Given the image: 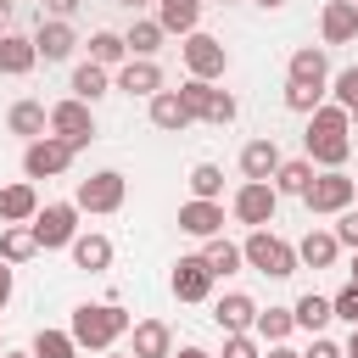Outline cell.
<instances>
[{"label":"cell","instance_id":"cell-1","mask_svg":"<svg viewBox=\"0 0 358 358\" xmlns=\"http://www.w3.org/2000/svg\"><path fill=\"white\" fill-rule=\"evenodd\" d=\"M302 157H308L313 168H347V157H352V123H347V106L319 101V106L308 112Z\"/></svg>","mask_w":358,"mask_h":358},{"label":"cell","instance_id":"cell-2","mask_svg":"<svg viewBox=\"0 0 358 358\" xmlns=\"http://www.w3.org/2000/svg\"><path fill=\"white\" fill-rule=\"evenodd\" d=\"M129 313H123V302L117 296H106V302H78L73 308V341H78V352H106V347H117L123 336H129Z\"/></svg>","mask_w":358,"mask_h":358},{"label":"cell","instance_id":"cell-3","mask_svg":"<svg viewBox=\"0 0 358 358\" xmlns=\"http://www.w3.org/2000/svg\"><path fill=\"white\" fill-rule=\"evenodd\" d=\"M241 257H246V268H257V274H268V280H291V274L302 268V263H296V246L280 241L268 224L241 241Z\"/></svg>","mask_w":358,"mask_h":358},{"label":"cell","instance_id":"cell-4","mask_svg":"<svg viewBox=\"0 0 358 358\" xmlns=\"http://www.w3.org/2000/svg\"><path fill=\"white\" fill-rule=\"evenodd\" d=\"M179 101H185V112H190V123H213V129H229L235 123V95L229 90H218V84H207V78H185L179 84Z\"/></svg>","mask_w":358,"mask_h":358},{"label":"cell","instance_id":"cell-5","mask_svg":"<svg viewBox=\"0 0 358 358\" xmlns=\"http://www.w3.org/2000/svg\"><path fill=\"white\" fill-rule=\"evenodd\" d=\"M179 56H185V78H207V84H218L224 73H229V50H224V39H213V34H185L179 39Z\"/></svg>","mask_w":358,"mask_h":358},{"label":"cell","instance_id":"cell-6","mask_svg":"<svg viewBox=\"0 0 358 358\" xmlns=\"http://www.w3.org/2000/svg\"><path fill=\"white\" fill-rule=\"evenodd\" d=\"M28 229H34L39 252H62V246H73V235H78V207H73V201H39V213L28 218Z\"/></svg>","mask_w":358,"mask_h":358},{"label":"cell","instance_id":"cell-7","mask_svg":"<svg viewBox=\"0 0 358 358\" xmlns=\"http://www.w3.org/2000/svg\"><path fill=\"white\" fill-rule=\"evenodd\" d=\"M123 196H129V179L117 168H101V173H90V179L73 185V207L78 213H117Z\"/></svg>","mask_w":358,"mask_h":358},{"label":"cell","instance_id":"cell-8","mask_svg":"<svg viewBox=\"0 0 358 358\" xmlns=\"http://www.w3.org/2000/svg\"><path fill=\"white\" fill-rule=\"evenodd\" d=\"M302 201H308L313 218H336L341 207H352V173H341V168H319V173L308 179Z\"/></svg>","mask_w":358,"mask_h":358},{"label":"cell","instance_id":"cell-9","mask_svg":"<svg viewBox=\"0 0 358 358\" xmlns=\"http://www.w3.org/2000/svg\"><path fill=\"white\" fill-rule=\"evenodd\" d=\"M73 145L67 140H56V134H39V140H28L22 145V179H62L67 168H73Z\"/></svg>","mask_w":358,"mask_h":358},{"label":"cell","instance_id":"cell-10","mask_svg":"<svg viewBox=\"0 0 358 358\" xmlns=\"http://www.w3.org/2000/svg\"><path fill=\"white\" fill-rule=\"evenodd\" d=\"M50 134H56V140H67L73 151H84V145L95 140V106H90V101H78V95L56 101V106H50Z\"/></svg>","mask_w":358,"mask_h":358},{"label":"cell","instance_id":"cell-11","mask_svg":"<svg viewBox=\"0 0 358 358\" xmlns=\"http://www.w3.org/2000/svg\"><path fill=\"white\" fill-rule=\"evenodd\" d=\"M274 207H280V190H274L268 179H241V190L229 196V213H235V224H252V229L274 224Z\"/></svg>","mask_w":358,"mask_h":358},{"label":"cell","instance_id":"cell-12","mask_svg":"<svg viewBox=\"0 0 358 358\" xmlns=\"http://www.w3.org/2000/svg\"><path fill=\"white\" fill-rule=\"evenodd\" d=\"M213 268L201 263V252H190V257H179L173 263V274H168V291L179 296V302H213Z\"/></svg>","mask_w":358,"mask_h":358},{"label":"cell","instance_id":"cell-13","mask_svg":"<svg viewBox=\"0 0 358 358\" xmlns=\"http://www.w3.org/2000/svg\"><path fill=\"white\" fill-rule=\"evenodd\" d=\"M112 90L151 101V95L162 90V67H157V56H129L123 67H112Z\"/></svg>","mask_w":358,"mask_h":358},{"label":"cell","instance_id":"cell-14","mask_svg":"<svg viewBox=\"0 0 358 358\" xmlns=\"http://www.w3.org/2000/svg\"><path fill=\"white\" fill-rule=\"evenodd\" d=\"M358 39V0H324L319 6V45H352Z\"/></svg>","mask_w":358,"mask_h":358},{"label":"cell","instance_id":"cell-15","mask_svg":"<svg viewBox=\"0 0 358 358\" xmlns=\"http://www.w3.org/2000/svg\"><path fill=\"white\" fill-rule=\"evenodd\" d=\"M129 352L134 358H173V330L162 319H134L129 324Z\"/></svg>","mask_w":358,"mask_h":358},{"label":"cell","instance_id":"cell-16","mask_svg":"<svg viewBox=\"0 0 358 358\" xmlns=\"http://www.w3.org/2000/svg\"><path fill=\"white\" fill-rule=\"evenodd\" d=\"M34 50H39V62H67V56L78 50V34H73V22H67V17H50V22H39V34H34Z\"/></svg>","mask_w":358,"mask_h":358},{"label":"cell","instance_id":"cell-17","mask_svg":"<svg viewBox=\"0 0 358 358\" xmlns=\"http://www.w3.org/2000/svg\"><path fill=\"white\" fill-rule=\"evenodd\" d=\"M179 229H185V235H196V241L224 235V201H201V196H190V201L179 207Z\"/></svg>","mask_w":358,"mask_h":358},{"label":"cell","instance_id":"cell-18","mask_svg":"<svg viewBox=\"0 0 358 358\" xmlns=\"http://www.w3.org/2000/svg\"><path fill=\"white\" fill-rule=\"evenodd\" d=\"M252 319H257V302H252L246 291H224V296L213 302V324H218L224 336H241V330H252Z\"/></svg>","mask_w":358,"mask_h":358},{"label":"cell","instance_id":"cell-19","mask_svg":"<svg viewBox=\"0 0 358 358\" xmlns=\"http://www.w3.org/2000/svg\"><path fill=\"white\" fill-rule=\"evenodd\" d=\"M39 213V190H34V179H11V185H0V224H28Z\"/></svg>","mask_w":358,"mask_h":358},{"label":"cell","instance_id":"cell-20","mask_svg":"<svg viewBox=\"0 0 358 358\" xmlns=\"http://www.w3.org/2000/svg\"><path fill=\"white\" fill-rule=\"evenodd\" d=\"M39 67V50H34V34H0V73L6 78H22V73H34Z\"/></svg>","mask_w":358,"mask_h":358},{"label":"cell","instance_id":"cell-21","mask_svg":"<svg viewBox=\"0 0 358 358\" xmlns=\"http://www.w3.org/2000/svg\"><path fill=\"white\" fill-rule=\"evenodd\" d=\"M285 78H296V84H324V90H330V56H324V45H296Z\"/></svg>","mask_w":358,"mask_h":358},{"label":"cell","instance_id":"cell-22","mask_svg":"<svg viewBox=\"0 0 358 358\" xmlns=\"http://www.w3.org/2000/svg\"><path fill=\"white\" fill-rule=\"evenodd\" d=\"M274 168H280V145H274V134H257V140L241 145V179H274Z\"/></svg>","mask_w":358,"mask_h":358},{"label":"cell","instance_id":"cell-23","mask_svg":"<svg viewBox=\"0 0 358 358\" xmlns=\"http://www.w3.org/2000/svg\"><path fill=\"white\" fill-rule=\"evenodd\" d=\"M145 112H151V129H162V134H179V129H190V112H185L179 90H157V95L145 101Z\"/></svg>","mask_w":358,"mask_h":358},{"label":"cell","instance_id":"cell-24","mask_svg":"<svg viewBox=\"0 0 358 358\" xmlns=\"http://www.w3.org/2000/svg\"><path fill=\"white\" fill-rule=\"evenodd\" d=\"M336 257H341V241H336L330 229H308V235L296 241V263H302V268H336Z\"/></svg>","mask_w":358,"mask_h":358},{"label":"cell","instance_id":"cell-25","mask_svg":"<svg viewBox=\"0 0 358 358\" xmlns=\"http://www.w3.org/2000/svg\"><path fill=\"white\" fill-rule=\"evenodd\" d=\"M201 6L207 0H157V22H162V34H196L201 28Z\"/></svg>","mask_w":358,"mask_h":358},{"label":"cell","instance_id":"cell-26","mask_svg":"<svg viewBox=\"0 0 358 358\" xmlns=\"http://www.w3.org/2000/svg\"><path fill=\"white\" fill-rule=\"evenodd\" d=\"M6 129H11L17 140H39V134H50V106H39V101H17V106L6 112Z\"/></svg>","mask_w":358,"mask_h":358},{"label":"cell","instance_id":"cell-27","mask_svg":"<svg viewBox=\"0 0 358 358\" xmlns=\"http://www.w3.org/2000/svg\"><path fill=\"white\" fill-rule=\"evenodd\" d=\"M67 252H73V268H84V274L112 268V241H106V235H95V229H90V235H73V246H67Z\"/></svg>","mask_w":358,"mask_h":358},{"label":"cell","instance_id":"cell-28","mask_svg":"<svg viewBox=\"0 0 358 358\" xmlns=\"http://www.w3.org/2000/svg\"><path fill=\"white\" fill-rule=\"evenodd\" d=\"M201 263L213 268V280H229V274H241V268H246L241 246H235V241H224V235H207V241H201Z\"/></svg>","mask_w":358,"mask_h":358},{"label":"cell","instance_id":"cell-29","mask_svg":"<svg viewBox=\"0 0 358 358\" xmlns=\"http://www.w3.org/2000/svg\"><path fill=\"white\" fill-rule=\"evenodd\" d=\"M67 90H73L78 101H90V106H95L101 95H112V67H101V62H78V67H73V84H67Z\"/></svg>","mask_w":358,"mask_h":358},{"label":"cell","instance_id":"cell-30","mask_svg":"<svg viewBox=\"0 0 358 358\" xmlns=\"http://www.w3.org/2000/svg\"><path fill=\"white\" fill-rule=\"evenodd\" d=\"M291 319H296V330H308V336H319L336 313H330V296H319V291H302L296 302H291Z\"/></svg>","mask_w":358,"mask_h":358},{"label":"cell","instance_id":"cell-31","mask_svg":"<svg viewBox=\"0 0 358 358\" xmlns=\"http://www.w3.org/2000/svg\"><path fill=\"white\" fill-rule=\"evenodd\" d=\"M313 173H319V168H313L308 157H280V168H274V179H268V185H274L280 196H302Z\"/></svg>","mask_w":358,"mask_h":358},{"label":"cell","instance_id":"cell-32","mask_svg":"<svg viewBox=\"0 0 358 358\" xmlns=\"http://www.w3.org/2000/svg\"><path fill=\"white\" fill-rule=\"evenodd\" d=\"M162 39H168V34H162V22H157V17H134V22H129V34H123L129 56H157V50H162Z\"/></svg>","mask_w":358,"mask_h":358},{"label":"cell","instance_id":"cell-33","mask_svg":"<svg viewBox=\"0 0 358 358\" xmlns=\"http://www.w3.org/2000/svg\"><path fill=\"white\" fill-rule=\"evenodd\" d=\"M39 252V241H34V229L28 224H0V257L17 268V263H28Z\"/></svg>","mask_w":358,"mask_h":358},{"label":"cell","instance_id":"cell-34","mask_svg":"<svg viewBox=\"0 0 358 358\" xmlns=\"http://www.w3.org/2000/svg\"><path fill=\"white\" fill-rule=\"evenodd\" d=\"M291 330H296L291 308H257V319H252V336L257 341H291Z\"/></svg>","mask_w":358,"mask_h":358},{"label":"cell","instance_id":"cell-35","mask_svg":"<svg viewBox=\"0 0 358 358\" xmlns=\"http://www.w3.org/2000/svg\"><path fill=\"white\" fill-rule=\"evenodd\" d=\"M90 62H101V67H123V62H129V45H123V34H112V28H95V34H90Z\"/></svg>","mask_w":358,"mask_h":358},{"label":"cell","instance_id":"cell-36","mask_svg":"<svg viewBox=\"0 0 358 358\" xmlns=\"http://www.w3.org/2000/svg\"><path fill=\"white\" fill-rule=\"evenodd\" d=\"M28 352H34V358H78V341H73V330H50V324H45Z\"/></svg>","mask_w":358,"mask_h":358},{"label":"cell","instance_id":"cell-37","mask_svg":"<svg viewBox=\"0 0 358 358\" xmlns=\"http://www.w3.org/2000/svg\"><path fill=\"white\" fill-rule=\"evenodd\" d=\"M190 196L218 201V196H224V168H218V162H196V168H190Z\"/></svg>","mask_w":358,"mask_h":358},{"label":"cell","instance_id":"cell-38","mask_svg":"<svg viewBox=\"0 0 358 358\" xmlns=\"http://www.w3.org/2000/svg\"><path fill=\"white\" fill-rule=\"evenodd\" d=\"M324 95H330L324 84H296V78H285V106H291V112H302V117H308Z\"/></svg>","mask_w":358,"mask_h":358},{"label":"cell","instance_id":"cell-39","mask_svg":"<svg viewBox=\"0 0 358 358\" xmlns=\"http://www.w3.org/2000/svg\"><path fill=\"white\" fill-rule=\"evenodd\" d=\"M330 95H336V106H358V62L352 67H341V73H330Z\"/></svg>","mask_w":358,"mask_h":358},{"label":"cell","instance_id":"cell-40","mask_svg":"<svg viewBox=\"0 0 358 358\" xmlns=\"http://www.w3.org/2000/svg\"><path fill=\"white\" fill-rule=\"evenodd\" d=\"M218 358H263V341L252 336V330H241V336H224V352Z\"/></svg>","mask_w":358,"mask_h":358},{"label":"cell","instance_id":"cell-41","mask_svg":"<svg viewBox=\"0 0 358 358\" xmlns=\"http://www.w3.org/2000/svg\"><path fill=\"white\" fill-rule=\"evenodd\" d=\"M330 313H336L341 324H358V285H352V280H347V285L330 296Z\"/></svg>","mask_w":358,"mask_h":358},{"label":"cell","instance_id":"cell-42","mask_svg":"<svg viewBox=\"0 0 358 358\" xmlns=\"http://www.w3.org/2000/svg\"><path fill=\"white\" fill-rule=\"evenodd\" d=\"M330 235H336V241H341L347 252H358V207H341V213H336V229H330Z\"/></svg>","mask_w":358,"mask_h":358},{"label":"cell","instance_id":"cell-43","mask_svg":"<svg viewBox=\"0 0 358 358\" xmlns=\"http://www.w3.org/2000/svg\"><path fill=\"white\" fill-rule=\"evenodd\" d=\"M302 358H347V352H341V341H330V336L319 330V336L308 341V352H302Z\"/></svg>","mask_w":358,"mask_h":358},{"label":"cell","instance_id":"cell-44","mask_svg":"<svg viewBox=\"0 0 358 358\" xmlns=\"http://www.w3.org/2000/svg\"><path fill=\"white\" fill-rule=\"evenodd\" d=\"M11 291H17V268L0 257V313H6V302H11Z\"/></svg>","mask_w":358,"mask_h":358},{"label":"cell","instance_id":"cell-45","mask_svg":"<svg viewBox=\"0 0 358 358\" xmlns=\"http://www.w3.org/2000/svg\"><path fill=\"white\" fill-rule=\"evenodd\" d=\"M78 6H84V0H45V11H50V17H73Z\"/></svg>","mask_w":358,"mask_h":358},{"label":"cell","instance_id":"cell-46","mask_svg":"<svg viewBox=\"0 0 358 358\" xmlns=\"http://www.w3.org/2000/svg\"><path fill=\"white\" fill-rule=\"evenodd\" d=\"M263 358H302V352H296L291 341H268V352H263Z\"/></svg>","mask_w":358,"mask_h":358},{"label":"cell","instance_id":"cell-47","mask_svg":"<svg viewBox=\"0 0 358 358\" xmlns=\"http://www.w3.org/2000/svg\"><path fill=\"white\" fill-rule=\"evenodd\" d=\"M173 358H218V352H207V347H179Z\"/></svg>","mask_w":358,"mask_h":358},{"label":"cell","instance_id":"cell-48","mask_svg":"<svg viewBox=\"0 0 358 358\" xmlns=\"http://www.w3.org/2000/svg\"><path fill=\"white\" fill-rule=\"evenodd\" d=\"M341 352H347V358H358V324H352V336L341 341Z\"/></svg>","mask_w":358,"mask_h":358},{"label":"cell","instance_id":"cell-49","mask_svg":"<svg viewBox=\"0 0 358 358\" xmlns=\"http://www.w3.org/2000/svg\"><path fill=\"white\" fill-rule=\"evenodd\" d=\"M11 28V0H0V34Z\"/></svg>","mask_w":358,"mask_h":358},{"label":"cell","instance_id":"cell-50","mask_svg":"<svg viewBox=\"0 0 358 358\" xmlns=\"http://www.w3.org/2000/svg\"><path fill=\"white\" fill-rule=\"evenodd\" d=\"M117 6H123V11H140V6H151V0H117Z\"/></svg>","mask_w":358,"mask_h":358},{"label":"cell","instance_id":"cell-51","mask_svg":"<svg viewBox=\"0 0 358 358\" xmlns=\"http://www.w3.org/2000/svg\"><path fill=\"white\" fill-rule=\"evenodd\" d=\"M252 6H263V11H280V6H285V0H252Z\"/></svg>","mask_w":358,"mask_h":358},{"label":"cell","instance_id":"cell-52","mask_svg":"<svg viewBox=\"0 0 358 358\" xmlns=\"http://www.w3.org/2000/svg\"><path fill=\"white\" fill-rule=\"evenodd\" d=\"M347 280H352V285H358V252H352V268H347Z\"/></svg>","mask_w":358,"mask_h":358},{"label":"cell","instance_id":"cell-53","mask_svg":"<svg viewBox=\"0 0 358 358\" xmlns=\"http://www.w3.org/2000/svg\"><path fill=\"white\" fill-rule=\"evenodd\" d=\"M106 358H134V352H117V347H106Z\"/></svg>","mask_w":358,"mask_h":358},{"label":"cell","instance_id":"cell-54","mask_svg":"<svg viewBox=\"0 0 358 358\" xmlns=\"http://www.w3.org/2000/svg\"><path fill=\"white\" fill-rule=\"evenodd\" d=\"M347 123H352V129H358V106H352V112H347Z\"/></svg>","mask_w":358,"mask_h":358},{"label":"cell","instance_id":"cell-55","mask_svg":"<svg viewBox=\"0 0 358 358\" xmlns=\"http://www.w3.org/2000/svg\"><path fill=\"white\" fill-rule=\"evenodd\" d=\"M0 358H34V352H0Z\"/></svg>","mask_w":358,"mask_h":358},{"label":"cell","instance_id":"cell-56","mask_svg":"<svg viewBox=\"0 0 358 358\" xmlns=\"http://www.w3.org/2000/svg\"><path fill=\"white\" fill-rule=\"evenodd\" d=\"M352 207H358V179H352Z\"/></svg>","mask_w":358,"mask_h":358},{"label":"cell","instance_id":"cell-57","mask_svg":"<svg viewBox=\"0 0 358 358\" xmlns=\"http://www.w3.org/2000/svg\"><path fill=\"white\" fill-rule=\"evenodd\" d=\"M218 6H235V0H218Z\"/></svg>","mask_w":358,"mask_h":358},{"label":"cell","instance_id":"cell-58","mask_svg":"<svg viewBox=\"0 0 358 358\" xmlns=\"http://www.w3.org/2000/svg\"><path fill=\"white\" fill-rule=\"evenodd\" d=\"M0 352H6V341H0Z\"/></svg>","mask_w":358,"mask_h":358}]
</instances>
